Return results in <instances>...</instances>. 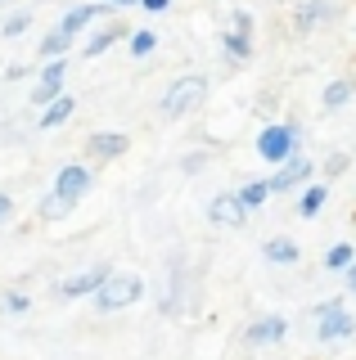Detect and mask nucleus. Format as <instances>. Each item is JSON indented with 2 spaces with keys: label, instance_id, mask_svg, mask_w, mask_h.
<instances>
[{
  "label": "nucleus",
  "instance_id": "1",
  "mask_svg": "<svg viewBox=\"0 0 356 360\" xmlns=\"http://www.w3.org/2000/svg\"><path fill=\"white\" fill-rule=\"evenodd\" d=\"M203 99H208V77L185 72V77H176V82L167 86V95H163V112H167V117H185V112L203 108Z\"/></svg>",
  "mask_w": 356,
  "mask_h": 360
},
{
  "label": "nucleus",
  "instance_id": "2",
  "mask_svg": "<svg viewBox=\"0 0 356 360\" xmlns=\"http://www.w3.org/2000/svg\"><path fill=\"white\" fill-rule=\"evenodd\" d=\"M140 297H144V279H140V275H108L104 284L95 288V307L104 311V315L136 307Z\"/></svg>",
  "mask_w": 356,
  "mask_h": 360
},
{
  "label": "nucleus",
  "instance_id": "3",
  "mask_svg": "<svg viewBox=\"0 0 356 360\" xmlns=\"http://www.w3.org/2000/svg\"><path fill=\"white\" fill-rule=\"evenodd\" d=\"M356 320L348 311H343V302H320L316 307V342H338V338H352Z\"/></svg>",
  "mask_w": 356,
  "mask_h": 360
},
{
  "label": "nucleus",
  "instance_id": "4",
  "mask_svg": "<svg viewBox=\"0 0 356 360\" xmlns=\"http://www.w3.org/2000/svg\"><path fill=\"white\" fill-rule=\"evenodd\" d=\"M258 153L266 158V162H288V158L298 153V131L293 127H266L262 135H258Z\"/></svg>",
  "mask_w": 356,
  "mask_h": 360
},
{
  "label": "nucleus",
  "instance_id": "5",
  "mask_svg": "<svg viewBox=\"0 0 356 360\" xmlns=\"http://www.w3.org/2000/svg\"><path fill=\"white\" fill-rule=\"evenodd\" d=\"M311 176V162H307V158H288V162H280V167H275V176L271 180H266V189H271V194H288V189H298V185H303V180Z\"/></svg>",
  "mask_w": 356,
  "mask_h": 360
},
{
  "label": "nucleus",
  "instance_id": "6",
  "mask_svg": "<svg viewBox=\"0 0 356 360\" xmlns=\"http://www.w3.org/2000/svg\"><path fill=\"white\" fill-rule=\"evenodd\" d=\"M63 77H68V63H63V59H50L46 68H41L37 86H32V99H37V104L46 108L54 95H63Z\"/></svg>",
  "mask_w": 356,
  "mask_h": 360
},
{
  "label": "nucleus",
  "instance_id": "7",
  "mask_svg": "<svg viewBox=\"0 0 356 360\" xmlns=\"http://www.w3.org/2000/svg\"><path fill=\"white\" fill-rule=\"evenodd\" d=\"M127 149H131V140L122 131H95L91 144H86V153H91L95 162H113V158H122Z\"/></svg>",
  "mask_w": 356,
  "mask_h": 360
},
{
  "label": "nucleus",
  "instance_id": "8",
  "mask_svg": "<svg viewBox=\"0 0 356 360\" xmlns=\"http://www.w3.org/2000/svg\"><path fill=\"white\" fill-rule=\"evenodd\" d=\"M108 275H113L108 266H91V270H82V275L63 279V284H59V297H63V302H72V297H86V292H95V288L104 284Z\"/></svg>",
  "mask_w": 356,
  "mask_h": 360
},
{
  "label": "nucleus",
  "instance_id": "9",
  "mask_svg": "<svg viewBox=\"0 0 356 360\" xmlns=\"http://www.w3.org/2000/svg\"><path fill=\"white\" fill-rule=\"evenodd\" d=\"M86 189H91V172H86L82 162H72V167H63L59 176H54V194H63V198H82Z\"/></svg>",
  "mask_w": 356,
  "mask_h": 360
},
{
  "label": "nucleus",
  "instance_id": "10",
  "mask_svg": "<svg viewBox=\"0 0 356 360\" xmlns=\"http://www.w3.org/2000/svg\"><path fill=\"white\" fill-rule=\"evenodd\" d=\"M208 221L221 225V230H235V225H243V207H239V198H235V194H217V198H212V207H208Z\"/></svg>",
  "mask_w": 356,
  "mask_h": 360
},
{
  "label": "nucleus",
  "instance_id": "11",
  "mask_svg": "<svg viewBox=\"0 0 356 360\" xmlns=\"http://www.w3.org/2000/svg\"><path fill=\"white\" fill-rule=\"evenodd\" d=\"M284 333H288V320H284V315H266V320H258V324H248V329H243V338H248L253 347H262V342H280Z\"/></svg>",
  "mask_w": 356,
  "mask_h": 360
},
{
  "label": "nucleus",
  "instance_id": "12",
  "mask_svg": "<svg viewBox=\"0 0 356 360\" xmlns=\"http://www.w3.org/2000/svg\"><path fill=\"white\" fill-rule=\"evenodd\" d=\"M72 108H77V104H72L68 95H54L50 104H46V112H41V127H46V131H54V127H63V122L72 117Z\"/></svg>",
  "mask_w": 356,
  "mask_h": 360
},
{
  "label": "nucleus",
  "instance_id": "13",
  "mask_svg": "<svg viewBox=\"0 0 356 360\" xmlns=\"http://www.w3.org/2000/svg\"><path fill=\"white\" fill-rule=\"evenodd\" d=\"M262 252H266V262H271V266H293L298 262V243L293 239H266Z\"/></svg>",
  "mask_w": 356,
  "mask_h": 360
},
{
  "label": "nucleus",
  "instance_id": "14",
  "mask_svg": "<svg viewBox=\"0 0 356 360\" xmlns=\"http://www.w3.org/2000/svg\"><path fill=\"white\" fill-rule=\"evenodd\" d=\"M235 198H239V207H243V212H253V207H262V202L271 198V189H266V180H248V185H243Z\"/></svg>",
  "mask_w": 356,
  "mask_h": 360
},
{
  "label": "nucleus",
  "instance_id": "15",
  "mask_svg": "<svg viewBox=\"0 0 356 360\" xmlns=\"http://www.w3.org/2000/svg\"><path fill=\"white\" fill-rule=\"evenodd\" d=\"M95 14H99V5H77L72 14L59 22V32H63V37H77V32H82V27H86V22H91Z\"/></svg>",
  "mask_w": 356,
  "mask_h": 360
},
{
  "label": "nucleus",
  "instance_id": "16",
  "mask_svg": "<svg viewBox=\"0 0 356 360\" xmlns=\"http://www.w3.org/2000/svg\"><path fill=\"white\" fill-rule=\"evenodd\" d=\"M352 95H356L352 77H338V82H329V86H325V108H343Z\"/></svg>",
  "mask_w": 356,
  "mask_h": 360
},
{
  "label": "nucleus",
  "instance_id": "17",
  "mask_svg": "<svg viewBox=\"0 0 356 360\" xmlns=\"http://www.w3.org/2000/svg\"><path fill=\"white\" fill-rule=\"evenodd\" d=\"M72 207H77V202L63 198V194H46V198H41V217H46V221H63Z\"/></svg>",
  "mask_w": 356,
  "mask_h": 360
},
{
  "label": "nucleus",
  "instance_id": "18",
  "mask_svg": "<svg viewBox=\"0 0 356 360\" xmlns=\"http://www.w3.org/2000/svg\"><path fill=\"white\" fill-rule=\"evenodd\" d=\"M325 198H329L325 185H307V189H303V202H298V212H303V217H316V212L325 207Z\"/></svg>",
  "mask_w": 356,
  "mask_h": 360
},
{
  "label": "nucleus",
  "instance_id": "19",
  "mask_svg": "<svg viewBox=\"0 0 356 360\" xmlns=\"http://www.w3.org/2000/svg\"><path fill=\"white\" fill-rule=\"evenodd\" d=\"M352 262H356V248H352V243H333L329 252H325V266H329V270H348Z\"/></svg>",
  "mask_w": 356,
  "mask_h": 360
},
{
  "label": "nucleus",
  "instance_id": "20",
  "mask_svg": "<svg viewBox=\"0 0 356 360\" xmlns=\"http://www.w3.org/2000/svg\"><path fill=\"white\" fill-rule=\"evenodd\" d=\"M68 45H72V37H63V32L54 27L50 37L41 41V54H46V59H63V54H68Z\"/></svg>",
  "mask_w": 356,
  "mask_h": 360
},
{
  "label": "nucleus",
  "instance_id": "21",
  "mask_svg": "<svg viewBox=\"0 0 356 360\" xmlns=\"http://www.w3.org/2000/svg\"><path fill=\"white\" fill-rule=\"evenodd\" d=\"M117 37H127V32H122V27H104L99 37L86 41V54H91V59H99V54H104V50H108V45H113Z\"/></svg>",
  "mask_w": 356,
  "mask_h": 360
},
{
  "label": "nucleus",
  "instance_id": "22",
  "mask_svg": "<svg viewBox=\"0 0 356 360\" xmlns=\"http://www.w3.org/2000/svg\"><path fill=\"white\" fill-rule=\"evenodd\" d=\"M127 45H131V54H136V59H144V54L158 45V32H127Z\"/></svg>",
  "mask_w": 356,
  "mask_h": 360
},
{
  "label": "nucleus",
  "instance_id": "23",
  "mask_svg": "<svg viewBox=\"0 0 356 360\" xmlns=\"http://www.w3.org/2000/svg\"><path fill=\"white\" fill-rule=\"evenodd\" d=\"M226 50L235 54V59H248V54H253V41H248V32H235V27H230V32H226Z\"/></svg>",
  "mask_w": 356,
  "mask_h": 360
},
{
  "label": "nucleus",
  "instance_id": "24",
  "mask_svg": "<svg viewBox=\"0 0 356 360\" xmlns=\"http://www.w3.org/2000/svg\"><path fill=\"white\" fill-rule=\"evenodd\" d=\"M27 22H32V14H27V9H18V14L9 18L5 27H0V37H23V32H27Z\"/></svg>",
  "mask_w": 356,
  "mask_h": 360
},
{
  "label": "nucleus",
  "instance_id": "25",
  "mask_svg": "<svg viewBox=\"0 0 356 360\" xmlns=\"http://www.w3.org/2000/svg\"><path fill=\"white\" fill-rule=\"evenodd\" d=\"M5 311L9 315H23L27 311V297H23V292H5Z\"/></svg>",
  "mask_w": 356,
  "mask_h": 360
},
{
  "label": "nucleus",
  "instance_id": "26",
  "mask_svg": "<svg viewBox=\"0 0 356 360\" xmlns=\"http://www.w3.org/2000/svg\"><path fill=\"white\" fill-rule=\"evenodd\" d=\"M343 172H348V158H343V153H333L329 162H325V176H343Z\"/></svg>",
  "mask_w": 356,
  "mask_h": 360
},
{
  "label": "nucleus",
  "instance_id": "27",
  "mask_svg": "<svg viewBox=\"0 0 356 360\" xmlns=\"http://www.w3.org/2000/svg\"><path fill=\"white\" fill-rule=\"evenodd\" d=\"M9 212H14V198H9L5 189H0V221H9Z\"/></svg>",
  "mask_w": 356,
  "mask_h": 360
},
{
  "label": "nucleus",
  "instance_id": "28",
  "mask_svg": "<svg viewBox=\"0 0 356 360\" xmlns=\"http://www.w3.org/2000/svg\"><path fill=\"white\" fill-rule=\"evenodd\" d=\"M235 32H253V18L243 14V9H235Z\"/></svg>",
  "mask_w": 356,
  "mask_h": 360
},
{
  "label": "nucleus",
  "instance_id": "29",
  "mask_svg": "<svg viewBox=\"0 0 356 360\" xmlns=\"http://www.w3.org/2000/svg\"><path fill=\"white\" fill-rule=\"evenodd\" d=\"M140 5H144V9H149V14H163V9H167V5H172V0H140Z\"/></svg>",
  "mask_w": 356,
  "mask_h": 360
},
{
  "label": "nucleus",
  "instance_id": "30",
  "mask_svg": "<svg viewBox=\"0 0 356 360\" xmlns=\"http://www.w3.org/2000/svg\"><path fill=\"white\" fill-rule=\"evenodd\" d=\"M348 288H352V292H356V262H352V266H348Z\"/></svg>",
  "mask_w": 356,
  "mask_h": 360
},
{
  "label": "nucleus",
  "instance_id": "31",
  "mask_svg": "<svg viewBox=\"0 0 356 360\" xmlns=\"http://www.w3.org/2000/svg\"><path fill=\"white\" fill-rule=\"evenodd\" d=\"M108 5H136V0H108Z\"/></svg>",
  "mask_w": 356,
  "mask_h": 360
},
{
  "label": "nucleus",
  "instance_id": "32",
  "mask_svg": "<svg viewBox=\"0 0 356 360\" xmlns=\"http://www.w3.org/2000/svg\"><path fill=\"white\" fill-rule=\"evenodd\" d=\"M0 5H5V0H0Z\"/></svg>",
  "mask_w": 356,
  "mask_h": 360
}]
</instances>
